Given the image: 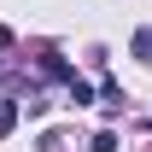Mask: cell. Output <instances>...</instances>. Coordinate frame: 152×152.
Wrapping results in <instances>:
<instances>
[{"label":"cell","instance_id":"cell-1","mask_svg":"<svg viewBox=\"0 0 152 152\" xmlns=\"http://www.w3.org/2000/svg\"><path fill=\"white\" fill-rule=\"evenodd\" d=\"M134 58H140V64H152V29H140V35H134V47H129Z\"/></svg>","mask_w":152,"mask_h":152},{"label":"cell","instance_id":"cell-2","mask_svg":"<svg viewBox=\"0 0 152 152\" xmlns=\"http://www.w3.org/2000/svg\"><path fill=\"white\" fill-rule=\"evenodd\" d=\"M18 129V105H12V99H0V134H12Z\"/></svg>","mask_w":152,"mask_h":152},{"label":"cell","instance_id":"cell-3","mask_svg":"<svg viewBox=\"0 0 152 152\" xmlns=\"http://www.w3.org/2000/svg\"><path fill=\"white\" fill-rule=\"evenodd\" d=\"M88 152H117V134H111V129H99L94 140H88Z\"/></svg>","mask_w":152,"mask_h":152}]
</instances>
